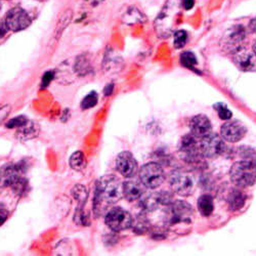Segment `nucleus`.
<instances>
[{"label": "nucleus", "mask_w": 256, "mask_h": 256, "mask_svg": "<svg viewBox=\"0 0 256 256\" xmlns=\"http://www.w3.org/2000/svg\"><path fill=\"white\" fill-rule=\"evenodd\" d=\"M194 4H195V0H182V6L186 10L193 8Z\"/></svg>", "instance_id": "obj_31"}, {"label": "nucleus", "mask_w": 256, "mask_h": 256, "mask_svg": "<svg viewBox=\"0 0 256 256\" xmlns=\"http://www.w3.org/2000/svg\"><path fill=\"white\" fill-rule=\"evenodd\" d=\"M200 150L202 156L205 158H216L226 150L224 140L222 136L211 132L201 140Z\"/></svg>", "instance_id": "obj_5"}, {"label": "nucleus", "mask_w": 256, "mask_h": 256, "mask_svg": "<svg viewBox=\"0 0 256 256\" xmlns=\"http://www.w3.org/2000/svg\"><path fill=\"white\" fill-rule=\"evenodd\" d=\"M0 10H2V2H0Z\"/></svg>", "instance_id": "obj_37"}, {"label": "nucleus", "mask_w": 256, "mask_h": 256, "mask_svg": "<svg viewBox=\"0 0 256 256\" xmlns=\"http://www.w3.org/2000/svg\"><path fill=\"white\" fill-rule=\"evenodd\" d=\"M10 106H4L2 108H0V123H2L10 114Z\"/></svg>", "instance_id": "obj_30"}, {"label": "nucleus", "mask_w": 256, "mask_h": 256, "mask_svg": "<svg viewBox=\"0 0 256 256\" xmlns=\"http://www.w3.org/2000/svg\"><path fill=\"white\" fill-rule=\"evenodd\" d=\"M170 186L172 188V190L180 196L186 197L190 196L193 192L194 180L188 172H182V170H176L172 172L169 178Z\"/></svg>", "instance_id": "obj_8"}, {"label": "nucleus", "mask_w": 256, "mask_h": 256, "mask_svg": "<svg viewBox=\"0 0 256 256\" xmlns=\"http://www.w3.org/2000/svg\"><path fill=\"white\" fill-rule=\"evenodd\" d=\"M98 96L96 92H92L88 94L86 96H85L82 102H81V108L83 110H88L94 108V106L98 104Z\"/></svg>", "instance_id": "obj_23"}, {"label": "nucleus", "mask_w": 256, "mask_h": 256, "mask_svg": "<svg viewBox=\"0 0 256 256\" xmlns=\"http://www.w3.org/2000/svg\"><path fill=\"white\" fill-rule=\"evenodd\" d=\"M140 180L148 188H156L165 180L164 170L158 163L144 164L140 170Z\"/></svg>", "instance_id": "obj_3"}, {"label": "nucleus", "mask_w": 256, "mask_h": 256, "mask_svg": "<svg viewBox=\"0 0 256 256\" xmlns=\"http://www.w3.org/2000/svg\"><path fill=\"white\" fill-rule=\"evenodd\" d=\"M180 62L182 65L188 69H192L194 70L196 65H197V58L196 56L190 52H184L182 56H180Z\"/></svg>", "instance_id": "obj_22"}, {"label": "nucleus", "mask_w": 256, "mask_h": 256, "mask_svg": "<svg viewBox=\"0 0 256 256\" xmlns=\"http://www.w3.org/2000/svg\"><path fill=\"white\" fill-rule=\"evenodd\" d=\"M90 64L88 60L85 58L84 56H80L77 60L76 65H75V69L80 75H86L90 70Z\"/></svg>", "instance_id": "obj_24"}, {"label": "nucleus", "mask_w": 256, "mask_h": 256, "mask_svg": "<svg viewBox=\"0 0 256 256\" xmlns=\"http://www.w3.org/2000/svg\"><path fill=\"white\" fill-rule=\"evenodd\" d=\"M106 224L114 232H122L130 228L134 224L132 214L128 211L116 207L108 211L104 218Z\"/></svg>", "instance_id": "obj_4"}, {"label": "nucleus", "mask_w": 256, "mask_h": 256, "mask_svg": "<svg viewBox=\"0 0 256 256\" xmlns=\"http://www.w3.org/2000/svg\"><path fill=\"white\" fill-rule=\"evenodd\" d=\"M16 138L20 140H29L36 138L39 134V126L33 122L28 120L25 124L16 128Z\"/></svg>", "instance_id": "obj_17"}, {"label": "nucleus", "mask_w": 256, "mask_h": 256, "mask_svg": "<svg viewBox=\"0 0 256 256\" xmlns=\"http://www.w3.org/2000/svg\"><path fill=\"white\" fill-rule=\"evenodd\" d=\"M54 79V73L52 72H46L42 78V86L46 88L48 85L52 82V80Z\"/></svg>", "instance_id": "obj_29"}, {"label": "nucleus", "mask_w": 256, "mask_h": 256, "mask_svg": "<svg viewBox=\"0 0 256 256\" xmlns=\"http://www.w3.org/2000/svg\"><path fill=\"white\" fill-rule=\"evenodd\" d=\"M245 202H246V195L240 188H236L232 190H230V193L228 194V197L230 210L232 211L240 210L244 206Z\"/></svg>", "instance_id": "obj_18"}, {"label": "nucleus", "mask_w": 256, "mask_h": 256, "mask_svg": "<svg viewBox=\"0 0 256 256\" xmlns=\"http://www.w3.org/2000/svg\"><path fill=\"white\" fill-rule=\"evenodd\" d=\"M214 108L216 109L220 119H222V120H230L232 117V113L228 110V108L224 104H222V102L216 104L214 106Z\"/></svg>", "instance_id": "obj_26"}, {"label": "nucleus", "mask_w": 256, "mask_h": 256, "mask_svg": "<svg viewBox=\"0 0 256 256\" xmlns=\"http://www.w3.org/2000/svg\"><path fill=\"white\" fill-rule=\"evenodd\" d=\"M232 60L234 65L241 71L253 72L256 70V56L253 52L242 48L232 54Z\"/></svg>", "instance_id": "obj_13"}, {"label": "nucleus", "mask_w": 256, "mask_h": 256, "mask_svg": "<svg viewBox=\"0 0 256 256\" xmlns=\"http://www.w3.org/2000/svg\"><path fill=\"white\" fill-rule=\"evenodd\" d=\"M86 2L90 4H92V6H98L100 4H102L104 0H86Z\"/></svg>", "instance_id": "obj_35"}, {"label": "nucleus", "mask_w": 256, "mask_h": 256, "mask_svg": "<svg viewBox=\"0 0 256 256\" xmlns=\"http://www.w3.org/2000/svg\"><path fill=\"white\" fill-rule=\"evenodd\" d=\"M8 218V211L2 205H0V226H2Z\"/></svg>", "instance_id": "obj_28"}, {"label": "nucleus", "mask_w": 256, "mask_h": 256, "mask_svg": "<svg viewBox=\"0 0 256 256\" xmlns=\"http://www.w3.org/2000/svg\"><path fill=\"white\" fill-rule=\"evenodd\" d=\"M112 92H113V85L112 84L108 85V86L104 88V94L106 96H110L112 94Z\"/></svg>", "instance_id": "obj_34"}, {"label": "nucleus", "mask_w": 256, "mask_h": 256, "mask_svg": "<svg viewBox=\"0 0 256 256\" xmlns=\"http://www.w3.org/2000/svg\"><path fill=\"white\" fill-rule=\"evenodd\" d=\"M23 169L18 165H6L0 169V186H12L22 176Z\"/></svg>", "instance_id": "obj_15"}, {"label": "nucleus", "mask_w": 256, "mask_h": 256, "mask_svg": "<svg viewBox=\"0 0 256 256\" xmlns=\"http://www.w3.org/2000/svg\"><path fill=\"white\" fill-rule=\"evenodd\" d=\"M116 167L121 176L132 178L138 172V162L130 152L124 151L118 155L116 159Z\"/></svg>", "instance_id": "obj_12"}, {"label": "nucleus", "mask_w": 256, "mask_h": 256, "mask_svg": "<svg viewBox=\"0 0 256 256\" xmlns=\"http://www.w3.org/2000/svg\"><path fill=\"white\" fill-rule=\"evenodd\" d=\"M38 2H46V0H38Z\"/></svg>", "instance_id": "obj_38"}, {"label": "nucleus", "mask_w": 256, "mask_h": 256, "mask_svg": "<svg viewBox=\"0 0 256 256\" xmlns=\"http://www.w3.org/2000/svg\"><path fill=\"white\" fill-rule=\"evenodd\" d=\"M253 52H254L255 56H256V41H255V44H254V46H253Z\"/></svg>", "instance_id": "obj_36"}, {"label": "nucleus", "mask_w": 256, "mask_h": 256, "mask_svg": "<svg viewBox=\"0 0 256 256\" xmlns=\"http://www.w3.org/2000/svg\"><path fill=\"white\" fill-rule=\"evenodd\" d=\"M178 152L182 159L188 163H195L202 156L200 144H198L197 138L192 134H188L182 138L180 144Z\"/></svg>", "instance_id": "obj_9"}, {"label": "nucleus", "mask_w": 256, "mask_h": 256, "mask_svg": "<svg viewBox=\"0 0 256 256\" xmlns=\"http://www.w3.org/2000/svg\"><path fill=\"white\" fill-rule=\"evenodd\" d=\"M72 195L79 202L78 210H83L82 207L84 206L85 203H86V200L88 198L86 188H85L84 186H81V184L75 186L74 188L72 190Z\"/></svg>", "instance_id": "obj_20"}, {"label": "nucleus", "mask_w": 256, "mask_h": 256, "mask_svg": "<svg viewBox=\"0 0 256 256\" xmlns=\"http://www.w3.org/2000/svg\"><path fill=\"white\" fill-rule=\"evenodd\" d=\"M246 38V30L241 25H236L230 27L226 31L222 39V46L228 52H236L238 50L242 48V44Z\"/></svg>", "instance_id": "obj_7"}, {"label": "nucleus", "mask_w": 256, "mask_h": 256, "mask_svg": "<svg viewBox=\"0 0 256 256\" xmlns=\"http://www.w3.org/2000/svg\"><path fill=\"white\" fill-rule=\"evenodd\" d=\"M28 121V119L24 116H18L16 118L10 119L8 123H6V127L8 128H18L20 126H22L23 124H25Z\"/></svg>", "instance_id": "obj_27"}, {"label": "nucleus", "mask_w": 256, "mask_h": 256, "mask_svg": "<svg viewBox=\"0 0 256 256\" xmlns=\"http://www.w3.org/2000/svg\"><path fill=\"white\" fill-rule=\"evenodd\" d=\"M8 31V28L6 26V22H2V20H0V39H2Z\"/></svg>", "instance_id": "obj_32"}, {"label": "nucleus", "mask_w": 256, "mask_h": 256, "mask_svg": "<svg viewBox=\"0 0 256 256\" xmlns=\"http://www.w3.org/2000/svg\"><path fill=\"white\" fill-rule=\"evenodd\" d=\"M190 130L192 136H194L196 138L202 140L211 134L212 125L207 116L197 115L192 118L190 122Z\"/></svg>", "instance_id": "obj_14"}, {"label": "nucleus", "mask_w": 256, "mask_h": 256, "mask_svg": "<svg viewBox=\"0 0 256 256\" xmlns=\"http://www.w3.org/2000/svg\"><path fill=\"white\" fill-rule=\"evenodd\" d=\"M146 186L140 180H130L123 182V196L128 201H136L138 200L144 193Z\"/></svg>", "instance_id": "obj_16"}, {"label": "nucleus", "mask_w": 256, "mask_h": 256, "mask_svg": "<svg viewBox=\"0 0 256 256\" xmlns=\"http://www.w3.org/2000/svg\"><path fill=\"white\" fill-rule=\"evenodd\" d=\"M249 30H250L252 33L256 34V16L250 20V23H249Z\"/></svg>", "instance_id": "obj_33"}, {"label": "nucleus", "mask_w": 256, "mask_h": 256, "mask_svg": "<svg viewBox=\"0 0 256 256\" xmlns=\"http://www.w3.org/2000/svg\"><path fill=\"white\" fill-rule=\"evenodd\" d=\"M70 166L77 172H81L86 166V160H85L84 154L81 151L75 152L70 157Z\"/></svg>", "instance_id": "obj_21"}, {"label": "nucleus", "mask_w": 256, "mask_h": 256, "mask_svg": "<svg viewBox=\"0 0 256 256\" xmlns=\"http://www.w3.org/2000/svg\"><path fill=\"white\" fill-rule=\"evenodd\" d=\"M247 128L245 125L237 120H228L220 128L222 138L228 142H240L246 134Z\"/></svg>", "instance_id": "obj_11"}, {"label": "nucleus", "mask_w": 256, "mask_h": 256, "mask_svg": "<svg viewBox=\"0 0 256 256\" xmlns=\"http://www.w3.org/2000/svg\"><path fill=\"white\" fill-rule=\"evenodd\" d=\"M193 216V208L184 201H172L168 205L167 220L169 224H174L178 222H190Z\"/></svg>", "instance_id": "obj_6"}, {"label": "nucleus", "mask_w": 256, "mask_h": 256, "mask_svg": "<svg viewBox=\"0 0 256 256\" xmlns=\"http://www.w3.org/2000/svg\"><path fill=\"white\" fill-rule=\"evenodd\" d=\"M6 23L8 30L18 32L27 29L31 25L32 20L24 8H14L6 14Z\"/></svg>", "instance_id": "obj_10"}, {"label": "nucleus", "mask_w": 256, "mask_h": 256, "mask_svg": "<svg viewBox=\"0 0 256 256\" xmlns=\"http://www.w3.org/2000/svg\"><path fill=\"white\" fill-rule=\"evenodd\" d=\"M198 209L200 211L201 214L205 218H208L212 214L213 209H214V203H213V198L208 195H202L199 199H198Z\"/></svg>", "instance_id": "obj_19"}, {"label": "nucleus", "mask_w": 256, "mask_h": 256, "mask_svg": "<svg viewBox=\"0 0 256 256\" xmlns=\"http://www.w3.org/2000/svg\"><path fill=\"white\" fill-rule=\"evenodd\" d=\"M123 196V184L114 176H104L96 182L94 210L96 214L117 203Z\"/></svg>", "instance_id": "obj_1"}, {"label": "nucleus", "mask_w": 256, "mask_h": 256, "mask_svg": "<svg viewBox=\"0 0 256 256\" xmlns=\"http://www.w3.org/2000/svg\"><path fill=\"white\" fill-rule=\"evenodd\" d=\"M188 41V33L184 30H180L174 33V46L176 48L180 50L182 48Z\"/></svg>", "instance_id": "obj_25"}, {"label": "nucleus", "mask_w": 256, "mask_h": 256, "mask_svg": "<svg viewBox=\"0 0 256 256\" xmlns=\"http://www.w3.org/2000/svg\"><path fill=\"white\" fill-rule=\"evenodd\" d=\"M232 182L240 188H249L256 182V163L241 160L234 163L230 170Z\"/></svg>", "instance_id": "obj_2"}]
</instances>
